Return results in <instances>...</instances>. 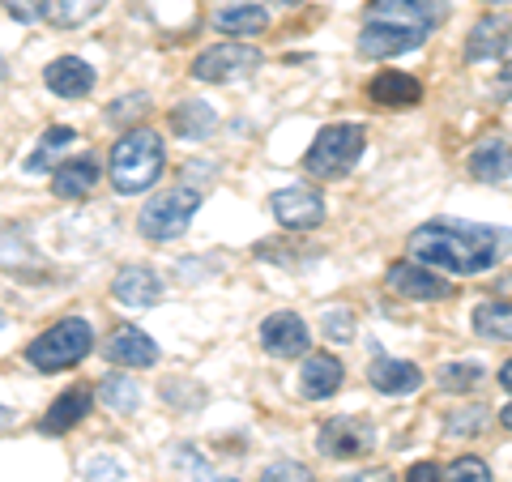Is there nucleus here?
Wrapping results in <instances>:
<instances>
[{
	"instance_id": "1",
	"label": "nucleus",
	"mask_w": 512,
	"mask_h": 482,
	"mask_svg": "<svg viewBox=\"0 0 512 482\" xmlns=\"http://www.w3.org/2000/svg\"><path fill=\"white\" fill-rule=\"evenodd\" d=\"M410 261L440 269V273H487L512 252L508 227H483V222H461V218H431L406 239Z\"/></svg>"
},
{
	"instance_id": "2",
	"label": "nucleus",
	"mask_w": 512,
	"mask_h": 482,
	"mask_svg": "<svg viewBox=\"0 0 512 482\" xmlns=\"http://www.w3.org/2000/svg\"><path fill=\"white\" fill-rule=\"evenodd\" d=\"M167 167V146L154 128H133L111 146V184L116 192H146Z\"/></svg>"
},
{
	"instance_id": "3",
	"label": "nucleus",
	"mask_w": 512,
	"mask_h": 482,
	"mask_svg": "<svg viewBox=\"0 0 512 482\" xmlns=\"http://www.w3.org/2000/svg\"><path fill=\"white\" fill-rule=\"evenodd\" d=\"M94 350V329L90 320L82 316H69L60 320V325H52L47 333H39L35 342L26 346V363L35 367V372H64V367H77L86 355Z\"/></svg>"
},
{
	"instance_id": "4",
	"label": "nucleus",
	"mask_w": 512,
	"mask_h": 482,
	"mask_svg": "<svg viewBox=\"0 0 512 482\" xmlns=\"http://www.w3.org/2000/svg\"><path fill=\"white\" fill-rule=\"evenodd\" d=\"M363 150H367L363 124H329L320 128L308 154H303V171L316 175V180H342L363 158Z\"/></svg>"
},
{
	"instance_id": "5",
	"label": "nucleus",
	"mask_w": 512,
	"mask_h": 482,
	"mask_svg": "<svg viewBox=\"0 0 512 482\" xmlns=\"http://www.w3.org/2000/svg\"><path fill=\"white\" fill-rule=\"evenodd\" d=\"M197 210H201V192L197 188H188V184L184 188H167V192H158L150 205H141L137 231H141V239H150V244H171V239H180L192 227Z\"/></svg>"
},
{
	"instance_id": "6",
	"label": "nucleus",
	"mask_w": 512,
	"mask_h": 482,
	"mask_svg": "<svg viewBox=\"0 0 512 482\" xmlns=\"http://www.w3.org/2000/svg\"><path fill=\"white\" fill-rule=\"evenodd\" d=\"M261 64H265L261 47H252V43H214V47H205V52L192 60V77L205 82V86H222V82H239V77L256 73Z\"/></svg>"
},
{
	"instance_id": "7",
	"label": "nucleus",
	"mask_w": 512,
	"mask_h": 482,
	"mask_svg": "<svg viewBox=\"0 0 512 482\" xmlns=\"http://www.w3.org/2000/svg\"><path fill=\"white\" fill-rule=\"evenodd\" d=\"M448 18L444 0H367L363 22H393V26H410L431 35L440 22Z\"/></svg>"
},
{
	"instance_id": "8",
	"label": "nucleus",
	"mask_w": 512,
	"mask_h": 482,
	"mask_svg": "<svg viewBox=\"0 0 512 482\" xmlns=\"http://www.w3.org/2000/svg\"><path fill=\"white\" fill-rule=\"evenodd\" d=\"M376 444V431L372 423L355 419V414H338V419H329L325 427L316 431V448L333 461H350V457H363L367 448Z\"/></svg>"
},
{
	"instance_id": "9",
	"label": "nucleus",
	"mask_w": 512,
	"mask_h": 482,
	"mask_svg": "<svg viewBox=\"0 0 512 482\" xmlns=\"http://www.w3.org/2000/svg\"><path fill=\"white\" fill-rule=\"evenodd\" d=\"M269 210L282 222L286 231H312L325 222V197L316 188H303V184H291V188H278L269 197Z\"/></svg>"
},
{
	"instance_id": "10",
	"label": "nucleus",
	"mask_w": 512,
	"mask_h": 482,
	"mask_svg": "<svg viewBox=\"0 0 512 482\" xmlns=\"http://www.w3.org/2000/svg\"><path fill=\"white\" fill-rule=\"evenodd\" d=\"M384 286L402 299H419V303H436L453 295V282L436 278V269L414 265V261H393L389 273H384Z\"/></svg>"
},
{
	"instance_id": "11",
	"label": "nucleus",
	"mask_w": 512,
	"mask_h": 482,
	"mask_svg": "<svg viewBox=\"0 0 512 482\" xmlns=\"http://www.w3.org/2000/svg\"><path fill=\"white\" fill-rule=\"evenodd\" d=\"M423 43H427L423 30L393 26V22H363V30H359V56L363 60H393V56H406Z\"/></svg>"
},
{
	"instance_id": "12",
	"label": "nucleus",
	"mask_w": 512,
	"mask_h": 482,
	"mask_svg": "<svg viewBox=\"0 0 512 482\" xmlns=\"http://www.w3.org/2000/svg\"><path fill=\"white\" fill-rule=\"evenodd\" d=\"M261 346H265V355H274V359H299V355H308L312 337H308L303 316L274 312V316H265V325H261Z\"/></svg>"
},
{
	"instance_id": "13",
	"label": "nucleus",
	"mask_w": 512,
	"mask_h": 482,
	"mask_svg": "<svg viewBox=\"0 0 512 482\" xmlns=\"http://www.w3.org/2000/svg\"><path fill=\"white\" fill-rule=\"evenodd\" d=\"M512 47V13H487L478 18L470 39H466V60L478 64V60H500Z\"/></svg>"
},
{
	"instance_id": "14",
	"label": "nucleus",
	"mask_w": 512,
	"mask_h": 482,
	"mask_svg": "<svg viewBox=\"0 0 512 482\" xmlns=\"http://www.w3.org/2000/svg\"><path fill=\"white\" fill-rule=\"evenodd\" d=\"M111 295H116L124 308L146 312V308H154V303L163 299V278H158L154 269H146V265H128V269L116 273V282H111Z\"/></svg>"
},
{
	"instance_id": "15",
	"label": "nucleus",
	"mask_w": 512,
	"mask_h": 482,
	"mask_svg": "<svg viewBox=\"0 0 512 482\" xmlns=\"http://www.w3.org/2000/svg\"><path fill=\"white\" fill-rule=\"evenodd\" d=\"M367 384L384 397H410V393L423 389V372H419V363H410V359L380 355L372 367H367Z\"/></svg>"
},
{
	"instance_id": "16",
	"label": "nucleus",
	"mask_w": 512,
	"mask_h": 482,
	"mask_svg": "<svg viewBox=\"0 0 512 482\" xmlns=\"http://www.w3.org/2000/svg\"><path fill=\"white\" fill-rule=\"evenodd\" d=\"M43 82L52 94H60V99H86L94 82H99V73H94L82 56H60L43 69Z\"/></svg>"
},
{
	"instance_id": "17",
	"label": "nucleus",
	"mask_w": 512,
	"mask_h": 482,
	"mask_svg": "<svg viewBox=\"0 0 512 482\" xmlns=\"http://www.w3.org/2000/svg\"><path fill=\"white\" fill-rule=\"evenodd\" d=\"M466 171L478 184H508L512 180V146L504 137H483L466 158Z\"/></svg>"
},
{
	"instance_id": "18",
	"label": "nucleus",
	"mask_w": 512,
	"mask_h": 482,
	"mask_svg": "<svg viewBox=\"0 0 512 482\" xmlns=\"http://www.w3.org/2000/svg\"><path fill=\"white\" fill-rule=\"evenodd\" d=\"M103 355L120 367H154L158 363V346L150 333H141L137 325H120L116 333L103 342Z\"/></svg>"
},
{
	"instance_id": "19",
	"label": "nucleus",
	"mask_w": 512,
	"mask_h": 482,
	"mask_svg": "<svg viewBox=\"0 0 512 482\" xmlns=\"http://www.w3.org/2000/svg\"><path fill=\"white\" fill-rule=\"evenodd\" d=\"M342 376H346L342 359L320 350V355H308L303 367H299V393L312 397V401H325V397H333L342 389Z\"/></svg>"
},
{
	"instance_id": "20",
	"label": "nucleus",
	"mask_w": 512,
	"mask_h": 482,
	"mask_svg": "<svg viewBox=\"0 0 512 482\" xmlns=\"http://www.w3.org/2000/svg\"><path fill=\"white\" fill-rule=\"evenodd\" d=\"M367 99H372L376 107H414L423 99V82L419 77H410L402 69H384L372 77V86H367Z\"/></svg>"
},
{
	"instance_id": "21",
	"label": "nucleus",
	"mask_w": 512,
	"mask_h": 482,
	"mask_svg": "<svg viewBox=\"0 0 512 482\" xmlns=\"http://www.w3.org/2000/svg\"><path fill=\"white\" fill-rule=\"evenodd\" d=\"M90 401H94V393L82 389V384H77V389H64V393L52 401V410L43 414L39 431H43V436H64V431H73V427L90 414Z\"/></svg>"
},
{
	"instance_id": "22",
	"label": "nucleus",
	"mask_w": 512,
	"mask_h": 482,
	"mask_svg": "<svg viewBox=\"0 0 512 482\" xmlns=\"http://www.w3.org/2000/svg\"><path fill=\"white\" fill-rule=\"evenodd\" d=\"M218 128V111L205 103V99H184L175 103L171 111V133L184 137V141H205Z\"/></svg>"
},
{
	"instance_id": "23",
	"label": "nucleus",
	"mask_w": 512,
	"mask_h": 482,
	"mask_svg": "<svg viewBox=\"0 0 512 482\" xmlns=\"http://www.w3.org/2000/svg\"><path fill=\"white\" fill-rule=\"evenodd\" d=\"M94 184H99V163H94V158H69V163H60L52 171V192L60 201L86 197Z\"/></svg>"
},
{
	"instance_id": "24",
	"label": "nucleus",
	"mask_w": 512,
	"mask_h": 482,
	"mask_svg": "<svg viewBox=\"0 0 512 482\" xmlns=\"http://www.w3.org/2000/svg\"><path fill=\"white\" fill-rule=\"evenodd\" d=\"M107 0H43V18L60 26V30H77L86 26L94 13H103Z\"/></svg>"
},
{
	"instance_id": "25",
	"label": "nucleus",
	"mask_w": 512,
	"mask_h": 482,
	"mask_svg": "<svg viewBox=\"0 0 512 482\" xmlns=\"http://www.w3.org/2000/svg\"><path fill=\"white\" fill-rule=\"evenodd\" d=\"M474 333L487 342H512V303H478L474 308Z\"/></svg>"
},
{
	"instance_id": "26",
	"label": "nucleus",
	"mask_w": 512,
	"mask_h": 482,
	"mask_svg": "<svg viewBox=\"0 0 512 482\" xmlns=\"http://www.w3.org/2000/svg\"><path fill=\"white\" fill-rule=\"evenodd\" d=\"M214 26L222 35H261L269 26V13L261 5H227V9H218Z\"/></svg>"
},
{
	"instance_id": "27",
	"label": "nucleus",
	"mask_w": 512,
	"mask_h": 482,
	"mask_svg": "<svg viewBox=\"0 0 512 482\" xmlns=\"http://www.w3.org/2000/svg\"><path fill=\"white\" fill-rule=\"evenodd\" d=\"M99 401L107 410H116V414H133L141 406V389L133 384V376H107L99 384Z\"/></svg>"
},
{
	"instance_id": "28",
	"label": "nucleus",
	"mask_w": 512,
	"mask_h": 482,
	"mask_svg": "<svg viewBox=\"0 0 512 482\" xmlns=\"http://www.w3.org/2000/svg\"><path fill=\"white\" fill-rule=\"evenodd\" d=\"M73 141H77V133H73V128L69 124H56V128H47V133H43V146L35 150V154H30L26 158V171H43L47 163H52V154H60V150H69L73 146Z\"/></svg>"
},
{
	"instance_id": "29",
	"label": "nucleus",
	"mask_w": 512,
	"mask_h": 482,
	"mask_svg": "<svg viewBox=\"0 0 512 482\" xmlns=\"http://www.w3.org/2000/svg\"><path fill=\"white\" fill-rule=\"evenodd\" d=\"M436 384L444 393H470V389L483 384V367L478 363H444L436 372Z\"/></svg>"
},
{
	"instance_id": "30",
	"label": "nucleus",
	"mask_w": 512,
	"mask_h": 482,
	"mask_svg": "<svg viewBox=\"0 0 512 482\" xmlns=\"http://www.w3.org/2000/svg\"><path fill=\"white\" fill-rule=\"evenodd\" d=\"M487 427V406H461V410H453L444 419V436L448 440H470V436H478V431Z\"/></svg>"
},
{
	"instance_id": "31",
	"label": "nucleus",
	"mask_w": 512,
	"mask_h": 482,
	"mask_svg": "<svg viewBox=\"0 0 512 482\" xmlns=\"http://www.w3.org/2000/svg\"><path fill=\"white\" fill-rule=\"evenodd\" d=\"M444 482H491V470L483 457H457L448 470H440Z\"/></svg>"
},
{
	"instance_id": "32",
	"label": "nucleus",
	"mask_w": 512,
	"mask_h": 482,
	"mask_svg": "<svg viewBox=\"0 0 512 482\" xmlns=\"http://www.w3.org/2000/svg\"><path fill=\"white\" fill-rule=\"evenodd\" d=\"M261 482H316L303 461H274L261 470Z\"/></svg>"
},
{
	"instance_id": "33",
	"label": "nucleus",
	"mask_w": 512,
	"mask_h": 482,
	"mask_svg": "<svg viewBox=\"0 0 512 482\" xmlns=\"http://www.w3.org/2000/svg\"><path fill=\"white\" fill-rule=\"evenodd\" d=\"M82 474H86V482H124L128 478V470L116 457H94L82 465Z\"/></svg>"
},
{
	"instance_id": "34",
	"label": "nucleus",
	"mask_w": 512,
	"mask_h": 482,
	"mask_svg": "<svg viewBox=\"0 0 512 482\" xmlns=\"http://www.w3.org/2000/svg\"><path fill=\"white\" fill-rule=\"evenodd\" d=\"M150 111V99L146 94H128V99H116L107 107V120L111 124H128V120H137V116H146Z\"/></svg>"
},
{
	"instance_id": "35",
	"label": "nucleus",
	"mask_w": 512,
	"mask_h": 482,
	"mask_svg": "<svg viewBox=\"0 0 512 482\" xmlns=\"http://www.w3.org/2000/svg\"><path fill=\"white\" fill-rule=\"evenodd\" d=\"M5 9H9V18H18L22 26H30V22L43 18V5H39V0H5Z\"/></svg>"
},
{
	"instance_id": "36",
	"label": "nucleus",
	"mask_w": 512,
	"mask_h": 482,
	"mask_svg": "<svg viewBox=\"0 0 512 482\" xmlns=\"http://www.w3.org/2000/svg\"><path fill=\"white\" fill-rule=\"evenodd\" d=\"M325 333H333L338 342H346V337H350V312H346V308L333 312V316L325 320Z\"/></svg>"
},
{
	"instance_id": "37",
	"label": "nucleus",
	"mask_w": 512,
	"mask_h": 482,
	"mask_svg": "<svg viewBox=\"0 0 512 482\" xmlns=\"http://www.w3.org/2000/svg\"><path fill=\"white\" fill-rule=\"evenodd\" d=\"M406 482H444V478H440V465L419 461V465H414V470L406 474Z\"/></svg>"
},
{
	"instance_id": "38",
	"label": "nucleus",
	"mask_w": 512,
	"mask_h": 482,
	"mask_svg": "<svg viewBox=\"0 0 512 482\" xmlns=\"http://www.w3.org/2000/svg\"><path fill=\"white\" fill-rule=\"evenodd\" d=\"M495 99H512V64H504L500 77H495Z\"/></svg>"
},
{
	"instance_id": "39",
	"label": "nucleus",
	"mask_w": 512,
	"mask_h": 482,
	"mask_svg": "<svg viewBox=\"0 0 512 482\" xmlns=\"http://www.w3.org/2000/svg\"><path fill=\"white\" fill-rule=\"evenodd\" d=\"M338 482H389V470H359V474H346Z\"/></svg>"
},
{
	"instance_id": "40",
	"label": "nucleus",
	"mask_w": 512,
	"mask_h": 482,
	"mask_svg": "<svg viewBox=\"0 0 512 482\" xmlns=\"http://www.w3.org/2000/svg\"><path fill=\"white\" fill-rule=\"evenodd\" d=\"M500 384H504V389H508V393H512V359H508V363H504V367H500Z\"/></svg>"
},
{
	"instance_id": "41",
	"label": "nucleus",
	"mask_w": 512,
	"mask_h": 482,
	"mask_svg": "<svg viewBox=\"0 0 512 482\" xmlns=\"http://www.w3.org/2000/svg\"><path fill=\"white\" fill-rule=\"evenodd\" d=\"M500 427H504V431H512V401H508V406L500 410Z\"/></svg>"
},
{
	"instance_id": "42",
	"label": "nucleus",
	"mask_w": 512,
	"mask_h": 482,
	"mask_svg": "<svg viewBox=\"0 0 512 482\" xmlns=\"http://www.w3.org/2000/svg\"><path fill=\"white\" fill-rule=\"evenodd\" d=\"M5 423H9V410H5V406H0V427H5Z\"/></svg>"
},
{
	"instance_id": "43",
	"label": "nucleus",
	"mask_w": 512,
	"mask_h": 482,
	"mask_svg": "<svg viewBox=\"0 0 512 482\" xmlns=\"http://www.w3.org/2000/svg\"><path fill=\"white\" fill-rule=\"evenodd\" d=\"M0 82H5V60H0Z\"/></svg>"
},
{
	"instance_id": "44",
	"label": "nucleus",
	"mask_w": 512,
	"mask_h": 482,
	"mask_svg": "<svg viewBox=\"0 0 512 482\" xmlns=\"http://www.w3.org/2000/svg\"><path fill=\"white\" fill-rule=\"evenodd\" d=\"M278 5H299V0H278Z\"/></svg>"
},
{
	"instance_id": "45",
	"label": "nucleus",
	"mask_w": 512,
	"mask_h": 482,
	"mask_svg": "<svg viewBox=\"0 0 512 482\" xmlns=\"http://www.w3.org/2000/svg\"><path fill=\"white\" fill-rule=\"evenodd\" d=\"M491 5H508V0H491Z\"/></svg>"
},
{
	"instance_id": "46",
	"label": "nucleus",
	"mask_w": 512,
	"mask_h": 482,
	"mask_svg": "<svg viewBox=\"0 0 512 482\" xmlns=\"http://www.w3.org/2000/svg\"><path fill=\"white\" fill-rule=\"evenodd\" d=\"M214 482H235V478H214Z\"/></svg>"
},
{
	"instance_id": "47",
	"label": "nucleus",
	"mask_w": 512,
	"mask_h": 482,
	"mask_svg": "<svg viewBox=\"0 0 512 482\" xmlns=\"http://www.w3.org/2000/svg\"><path fill=\"white\" fill-rule=\"evenodd\" d=\"M0 325H5V316H0Z\"/></svg>"
}]
</instances>
